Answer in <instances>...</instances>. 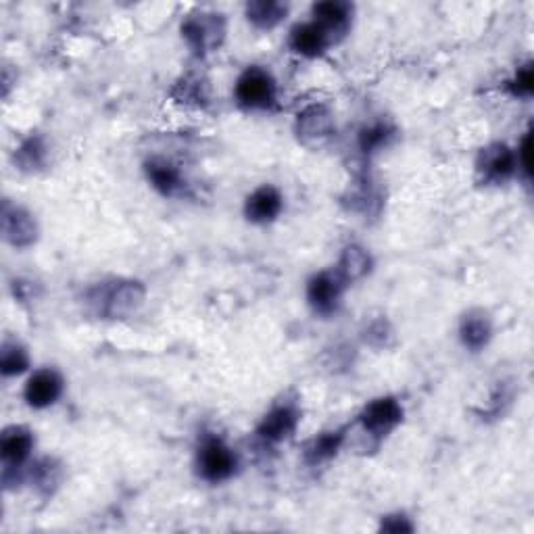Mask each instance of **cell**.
<instances>
[{
  "label": "cell",
  "mask_w": 534,
  "mask_h": 534,
  "mask_svg": "<svg viewBox=\"0 0 534 534\" xmlns=\"http://www.w3.org/2000/svg\"><path fill=\"white\" fill-rule=\"evenodd\" d=\"M236 98L246 109H267L275 101L274 78L259 67H249L236 81Z\"/></svg>",
  "instance_id": "cell-1"
},
{
  "label": "cell",
  "mask_w": 534,
  "mask_h": 534,
  "mask_svg": "<svg viewBox=\"0 0 534 534\" xmlns=\"http://www.w3.org/2000/svg\"><path fill=\"white\" fill-rule=\"evenodd\" d=\"M198 468H201L203 478L211 483H221V480L230 478L236 469V455L220 438H207L198 451Z\"/></svg>",
  "instance_id": "cell-2"
},
{
  "label": "cell",
  "mask_w": 534,
  "mask_h": 534,
  "mask_svg": "<svg viewBox=\"0 0 534 534\" xmlns=\"http://www.w3.org/2000/svg\"><path fill=\"white\" fill-rule=\"evenodd\" d=\"M403 420V407L397 399L383 397L375 399L361 412V424L374 437H384Z\"/></svg>",
  "instance_id": "cell-3"
},
{
  "label": "cell",
  "mask_w": 534,
  "mask_h": 534,
  "mask_svg": "<svg viewBox=\"0 0 534 534\" xmlns=\"http://www.w3.org/2000/svg\"><path fill=\"white\" fill-rule=\"evenodd\" d=\"M220 17L221 15L201 13L192 15L190 19L184 21L182 34L197 52H207L209 49H213L220 43V38L224 36V23H221Z\"/></svg>",
  "instance_id": "cell-4"
},
{
  "label": "cell",
  "mask_w": 534,
  "mask_h": 534,
  "mask_svg": "<svg viewBox=\"0 0 534 534\" xmlns=\"http://www.w3.org/2000/svg\"><path fill=\"white\" fill-rule=\"evenodd\" d=\"M297 130L305 144L318 146L321 143H326V140L332 136V130H334L330 111L321 107V104H313V107L305 109L303 113L298 115Z\"/></svg>",
  "instance_id": "cell-5"
},
{
  "label": "cell",
  "mask_w": 534,
  "mask_h": 534,
  "mask_svg": "<svg viewBox=\"0 0 534 534\" xmlns=\"http://www.w3.org/2000/svg\"><path fill=\"white\" fill-rule=\"evenodd\" d=\"M63 392V380L61 375L52 369H40L27 380L26 384V401L32 405V407H49L61 397Z\"/></svg>",
  "instance_id": "cell-6"
},
{
  "label": "cell",
  "mask_w": 534,
  "mask_h": 534,
  "mask_svg": "<svg viewBox=\"0 0 534 534\" xmlns=\"http://www.w3.org/2000/svg\"><path fill=\"white\" fill-rule=\"evenodd\" d=\"M297 412L292 407H278L269 412L257 428V434L267 443H280L292 437L297 428Z\"/></svg>",
  "instance_id": "cell-7"
},
{
  "label": "cell",
  "mask_w": 534,
  "mask_h": 534,
  "mask_svg": "<svg viewBox=\"0 0 534 534\" xmlns=\"http://www.w3.org/2000/svg\"><path fill=\"white\" fill-rule=\"evenodd\" d=\"M144 301V289L138 282H123L117 284L107 297V315L111 318H126L136 311Z\"/></svg>",
  "instance_id": "cell-8"
},
{
  "label": "cell",
  "mask_w": 534,
  "mask_h": 534,
  "mask_svg": "<svg viewBox=\"0 0 534 534\" xmlns=\"http://www.w3.org/2000/svg\"><path fill=\"white\" fill-rule=\"evenodd\" d=\"M340 286H343V282L338 280V275L318 274L315 278H311L307 286L309 303L318 311H321V313H328V311L337 307Z\"/></svg>",
  "instance_id": "cell-9"
},
{
  "label": "cell",
  "mask_w": 534,
  "mask_h": 534,
  "mask_svg": "<svg viewBox=\"0 0 534 534\" xmlns=\"http://www.w3.org/2000/svg\"><path fill=\"white\" fill-rule=\"evenodd\" d=\"M282 211V197L272 186H263L255 190L246 201V217L257 224H266L278 217Z\"/></svg>",
  "instance_id": "cell-10"
},
{
  "label": "cell",
  "mask_w": 534,
  "mask_h": 534,
  "mask_svg": "<svg viewBox=\"0 0 534 534\" xmlns=\"http://www.w3.org/2000/svg\"><path fill=\"white\" fill-rule=\"evenodd\" d=\"M290 46L303 57H318L326 50L328 34L315 21L303 23V26L292 29Z\"/></svg>",
  "instance_id": "cell-11"
},
{
  "label": "cell",
  "mask_w": 534,
  "mask_h": 534,
  "mask_svg": "<svg viewBox=\"0 0 534 534\" xmlns=\"http://www.w3.org/2000/svg\"><path fill=\"white\" fill-rule=\"evenodd\" d=\"M515 167H518V159H515V152L512 149H507V146L497 144L492 146V149L484 151L483 169L489 180L503 182L512 178Z\"/></svg>",
  "instance_id": "cell-12"
},
{
  "label": "cell",
  "mask_w": 534,
  "mask_h": 534,
  "mask_svg": "<svg viewBox=\"0 0 534 534\" xmlns=\"http://www.w3.org/2000/svg\"><path fill=\"white\" fill-rule=\"evenodd\" d=\"M313 17L315 23L330 36V32H343L349 26L351 7L347 3H337V0L320 3L313 7Z\"/></svg>",
  "instance_id": "cell-13"
},
{
  "label": "cell",
  "mask_w": 534,
  "mask_h": 534,
  "mask_svg": "<svg viewBox=\"0 0 534 534\" xmlns=\"http://www.w3.org/2000/svg\"><path fill=\"white\" fill-rule=\"evenodd\" d=\"M32 447H34L32 434L23 430V428H13V430L4 432L0 451H3V460L7 461L9 466H21V463L29 457V453H32Z\"/></svg>",
  "instance_id": "cell-14"
},
{
  "label": "cell",
  "mask_w": 534,
  "mask_h": 534,
  "mask_svg": "<svg viewBox=\"0 0 534 534\" xmlns=\"http://www.w3.org/2000/svg\"><path fill=\"white\" fill-rule=\"evenodd\" d=\"M3 228L7 238L17 246H26L36 238V224H34L32 215H27L21 209H15L13 213L9 209H4Z\"/></svg>",
  "instance_id": "cell-15"
},
{
  "label": "cell",
  "mask_w": 534,
  "mask_h": 534,
  "mask_svg": "<svg viewBox=\"0 0 534 534\" xmlns=\"http://www.w3.org/2000/svg\"><path fill=\"white\" fill-rule=\"evenodd\" d=\"M369 272V257L360 246H349L344 249L343 257L338 263V280L340 282H353L363 278Z\"/></svg>",
  "instance_id": "cell-16"
},
{
  "label": "cell",
  "mask_w": 534,
  "mask_h": 534,
  "mask_svg": "<svg viewBox=\"0 0 534 534\" xmlns=\"http://www.w3.org/2000/svg\"><path fill=\"white\" fill-rule=\"evenodd\" d=\"M491 338V321L483 313H469L461 321V340L469 349H483Z\"/></svg>",
  "instance_id": "cell-17"
},
{
  "label": "cell",
  "mask_w": 534,
  "mask_h": 534,
  "mask_svg": "<svg viewBox=\"0 0 534 534\" xmlns=\"http://www.w3.org/2000/svg\"><path fill=\"white\" fill-rule=\"evenodd\" d=\"M146 175H149L151 184L159 192H163V195H174L182 186L180 172L166 161H151L149 166H146Z\"/></svg>",
  "instance_id": "cell-18"
},
{
  "label": "cell",
  "mask_w": 534,
  "mask_h": 534,
  "mask_svg": "<svg viewBox=\"0 0 534 534\" xmlns=\"http://www.w3.org/2000/svg\"><path fill=\"white\" fill-rule=\"evenodd\" d=\"M284 4L280 3H251L249 7H246V17H249V21H253L257 27L261 29H269L274 26H278L282 21V17L286 15Z\"/></svg>",
  "instance_id": "cell-19"
},
{
  "label": "cell",
  "mask_w": 534,
  "mask_h": 534,
  "mask_svg": "<svg viewBox=\"0 0 534 534\" xmlns=\"http://www.w3.org/2000/svg\"><path fill=\"white\" fill-rule=\"evenodd\" d=\"M340 443H343V432H326V434H321V437H318L313 443H311V447L307 451L309 460L311 461L330 460L332 455H337Z\"/></svg>",
  "instance_id": "cell-20"
},
{
  "label": "cell",
  "mask_w": 534,
  "mask_h": 534,
  "mask_svg": "<svg viewBox=\"0 0 534 534\" xmlns=\"http://www.w3.org/2000/svg\"><path fill=\"white\" fill-rule=\"evenodd\" d=\"M27 368V355L26 351L17 344H4L3 347V374L4 375H17L26 372Z\"/></svg>",
  "instance_id": "cell-21"
},
{
  "label": "cell",
  "mask_w": 534,
  "mask_h": 534,
  "mask_svg": "<svg viewBox=\"0 0 534 534\" xmlns=\"http://www.w3.org/2000/svg\"><path fill=\"white\" fill-rule=\"evenodd\" d=\"M389 136H391L389 128H386L384 123H378V126H372V128H368V130L361 132L360 144L366 152H372L375 149H380V146L389 140Z\"/></svg>",
  "instance_id": "cell-22"
},
{
  "label": "cell",
  "mask_w": 534,
  "mask_h": 534,
  "mask_svg": "<svg viewBox=\"0 0 534 534\" xmlns=\"http://www.w3.org/2000/svg\"><path fill=\"white\" fill-rule=\"evenodd\" d=\"M514 94L515 97L528 98L534 90V74H532V66H524L520 69L518 74H515L514 78Z\"/></svg>",
  "instance_id": "cell-23"
},
{
  "label": "cell",
  "mask_w": 534,
  "mask_h": 534,
  "mask_svg": "<svg viewBox=\"0 0 534 534\" xmlns=\"http://www.w3.org/2000/svg\"><path fill=\"white\" fill-rule=\"evenodd\" d=\"M515 159H518V166L524 169L526 175L530 174V134H526L524 140H522V146L518 155H515Z\"/></svg>",
  "instance_id": "cell-24"
}]
</instances>
